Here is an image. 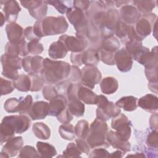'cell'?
Listing matches in <instances>:
<instances>
[{"label": "cell", "mask_w": 158, "mask_h": 158, "mask_svg": "<svg viewBox=\"0 0 158 158\" xmlns=\"http://www.w3.org/2000/svg\"><path fill=\"white\" fill-rule=\"evenodd\" d=\"M70 70L71 66L67 62L46 58L43 60V68L41 75L44 82L58 84L69 76Z\"/></svg>", "instance_id": "obj_1"}, {"label": "cell", "mask_w": 158, "mask_h": 158, "mask_svg": "<svg viewBox=\"0 0 158 158\" xmlns=\"http://www.w3.org/2000/svg\"><path fill=\"white\" fill-rule=\"evenodd\" d=\"M33 27L36 36L41 38L44 36L65 33L68 28V23L63 16L47 17L37 20Z\"/></svg>", "instance_id": "obj_2"}, {"label": "cell", "mask_w": 158, "mask_h": 158, "mask_svg": "<svg viewBox=\"0 0 158 158\" xmlns=\"http://www.w3.org/2000/svg\"><path fill=\"white\" fill-rule=\"evenodd\" d=\"M107 125L105 121L96 118L91 124L86 141L91 148H106L109 146L107 141Z\"/></svg>", "instance_id": "obj_3"}, {"label": "cell", "mask_w": 158, "mask_h": 158, "mask_svg": "<svg viewBox=\"0 0 158 158\" xmlns=\"http://www.w3.org/2000/svg\"><path fill=\"white\" fill-rule=\"evenodd\" d=\"M2 124L5 125L12 131L20 134L27 131L31 125L30 118L26 115H9L3 118Z\"/></svg>", "instance_id": "obj_4"}, {"label": "cell", "mask_w": 158, "mask_h": 158, "mask_svg": "<svg viewBox=\"0 0 158 158\" xmlns=\"http://www.w3.org/2000/svg\"><path fill=\"white\" fill-rule=\"evenodd\" d=\"M131 122L123 114H119L114 117L111 127L116 130V135L123 141H128L131 135Z\"/></svg>", "instance_id": "obj_5"}, {"label": "cell", "mask_w": 158, "mask_h": 158, "mask_svg": "<svg viewBox=\"0 0 158 158\" xmlns=\"http://www.w3.org/2000/svg\"><path fill=\"white\" fill-rule=\"evenodd\" d=\"M156 19V14L148 13L144 14L143 17L137 21L135 30L141 40L151 33L156 22H157Z\"/></svg>", "instance_id": "obj_6"}, {"label": "cell", "mask_w": 158, "mask_h": 158, "mask_svg": "<svg viewBox=\"0 0 158 158\" xmlns=\"http://www.w3.org/2000/svg\"><path fill=\"white\" fill-rule=\"evenodd\" d=\"M157 47L155 46L150 52L146 47L143 46L139 52L133 58L146 69H152L157 67Z\"/></svg>", "instance_id": "obj_7"}, {"label": "cell", "mask_w": 158, "mask_h": 158, "mask_svg": "<svg viewBox=\"0 0 158 158\" xmlns=\"http://www.w3.org/2000/svg\"><path fill=\"white\" fill-rule=\"evenodd\" d=\"M81 85L89 88H94L95 85L98 84L101 79V73L99 69L94 66L84 67L81 70Z\"/></svg>", "instance_id": "obj_8"}, {"label": "cell", "mask_w": 158, "mask_h": 158, "mask_svg": "<svg viewBox=\"0 0 158 158\" xmlns=\"http://www.w3.org/2000/svg\"><path fill=\"white\" fill-rule=\"evenodd\" d=\"M20 3L24 7L27 8L30 15L38 20H41L46 14L48 6L46 1H24Z\"/></svg>", "instance_id": "obj_9"}, {"label": "cell", "mask_w": 158, "mask_h": 158, "mask_svg": "<svg viewBox=\"0 0 158 158\" xmlns=\"http://www.w3.org/2000/svg\"><path fill=\"white\" fill-rule=\"evenodd\" d=\"M59 41H61L68 51L72 52H80L84 51L87 46V41L85 39H81L68 35H62Z\"/></svg>", "instance_id": "obj_10"}, {"label": "cell", "mask_w": 158, "mask_h": 158, "mask_svg": "<svg viewBox=\"0 0 158 158\" xmlns=\"http://www.w3.org/2000/svg\"><path fill=\"white\" fill-rule=\"evenodd\" d=\"M43 60L42 57L38 56H27L22 59V66L28 74H38L43 70Z\"/></svg>", "instance_id": "obj_11"}, {"label": "cell", "mask_w": 158, "mask_h": 158, "mask_svg": "<svg viewBox=\"0 0 158 158\" xmlns=\"http://www.w3.org/2000/svg\"><path fill=\"white\" fill-rule=\"evenodd\" d=\"M23 144V141L22 136L13 137L7 141L3 146L1 152V158L16 156L18 152L22 149Z\"/></svg>", "instance_id": "obj_12"}, {"label": "cell", "mask_w": 158, "mask_h": 158, "mask_svg": "<svg viewBox=\"0 0 158 158\" xmlns=\"http://www.w3.org/2000/svg\"><path fill=\"white\" fill-rule=\"evenodd\" d=\"M115 63L118 70L123 72H127L131 70L133 65V58L127 52L125 49H121L114 55Z\"/></svg>", "instance_id": "obj_13"}, {"label": "cell", "mask_w": 158, "mask_h": 158, "mask_svg": "<svg viewBox=\"0 0 158 158\" xmlns=\"http://www.w3.org/2000/svg\"><path fill=\"white\" fill-rule=\"evenodd\" d=\"M120 18L122 19L125 23H128L130 25L133 24L139 19L141 14L135 6L125 4L119 11Z\"/></svg>", "instance_id": "obj_14"}, {"label": "cell", "mask_w": 158, "mask_h": 158, "mask_svg": "<svg viewBox=\"0 0 158 158\" xmlns=\"http://www.w3.org/2000/svg\"><path fill=\"white\" fill-rule=\"evenodd\" d=\"M49 103L45 101H37L33 103L28 116L33 120L44 118L49 114Z\"/></svg>", "instance_id": "obj_15"}, {"label": "cell", "mask_w": 158, "mask_h": 158, "mask_svg": "<svg viewBox=\"0 0 158 158\" xmlns=\"http://www.w3.org/2000/svg\"><path fill=\"white\" fill-rule=\"evenodd\" d=\"M27 44L24 40L17 43L9 42L4 48L5 54L14 57L25 56L29 53Z\"/></svg>", "instance_id": "obj_16"}, {"label": "cell", "mask_w": 158, "mask_h": 158, "mask_svg": "<svg viewBox=\"0 0 158 158\" xmlns=\"http://www.w3.org/2000/svg\"><path fill=\"white\" fill-rule=\"evenodd\" d=\"M49 114L51 116L57 117L66 107L67 101L65 96L58 94L49 101Z\"/></svg>", "instance_id": "obj_17"}, {"label": "cell", "mask_w": 158, "mask_h": 158, "mask_svg": "<svg viewBox=\"0 0 158 158\" xmlns=\"http://www.w3.org/2000/svg\"><path fill=\"white\" fill-rule=\"evenodd\" d=\"M120 113V108L112 102L109 104L103 109L98 108L96 109V118L103 121H106L112 117H115Z\"/></svg>", "instance_id": "obj_18"}, {"label": "cell", "mask_w": 158, "mask_h": 158, "mask_svg": "<svg viewBox=\"0 0 158 158\" xmlns=\"http://www.w3.org/2000/svg\"><path fill=\"white\" fill-rule=\"evenodd\" d=\"M6 31L10 43H17L24 40V30L21 26L15 22L8 23L6 27Z\"/></svg>", "instance_id": "obj_19"}, {"label": "cell", "mask_w": 158, "mask_h": 158, "mask_svg": "<svg viewBox=\"0 0 158 158\" xmlns=\"http://www.w3.org/2000/svg\"><path fill=\"white\" fill-rule=\"evenodd\" d=\"M3 11L5 14V19L8 22H14L17 18L19 12L21 10L19 4L15 1H3Z\"/></svg>", "instance_id": "obj_20"}, {"label": "cell", "mask_w": 158, "mask_h": 158, "mask_svg": "<svg viewBox=\"0 0 158 158\" xmlns=\"http://www.w3.org/2000/svg\"><path fill=\"white\" fill-rule=\"evenodd\" d=\"M107 141L114 148L126 152L130 151L131 145L128 141H123L119 138L115 131L110 130L107 133Z\"/></svg>", "instance_id": "obj_21"}, {"label": "cell", "mask_w": 158, "mask_h": 158, "mask_svg": "<svg viewBox=\"0 0 158 158\" xmlns=\"http://www.w3.org/2000/svg\"><path fill=\"white\" fill-rule=\"evenodd\" d=\"M158 98L156 96L148 94L141 97L138 101V105L143 109L153 112L157 110Z\"/></svg>", "instance_id": "obj_22"}, {"label": "cell", "mask_w": 158, "mask_h": 158, "mask_svg": "<svg viewBox=\"0 0 158 158\" xmlns=\"http://www.w3.org/2000/svg\"><path fill=\"white\" fill-rule=\"evenodd\" d=\"M97 96L91 89L80 85L77 91V97L87 104H95Z\"/></svg>", "instance_id": "obj_23"}, {"label": "cell", "mask_w": 158, "mask_h": 158, "mask_svg": "<svg viewBox=\"0 0 158 158\" xmlns=\"http://www.w3.org/2000/svg\"><path fill=\"white\" fill-rule=\"evenodd\" d=\"M68 50L64 44L60 41L52 43L49 46L48 53L51 58L54 59H62L65 57Z\"/></svg>", "instance_id": "obj_24"}, {"label": "cell", "mask_w": 158, "mask_h": 158, "mask_svg": "<svg viewBox=\"0 0 158 158\" xmlns=\"http://www.w3.org/2000/svg\"><path fill=\"white\" fill-rule=\"evenodd\" d=\"M98 50L91 48L82 52L81 62L87 66H94L99 62Z\"/></svg>", "instance_id": "obj_25"}, {"label": "cell", "mask_w": 158, "mask_h": 158, "mask_svg": "<svg viewBox=\"0 0 158 158\" xmlns=\"http://www.w3.org/2000/svg\"><path fill=\"white\" fill-rule=\"evenodd\" d=\"M137 101V98L134 96H125L118 100L116 102L115 105L119 108H122L126 111L130 112L135 110L136 109L138 106Z\"/></svg>", "instance_id": "obj_26"}, {"label": "cell", "mask_w": 158, "mask_h": 158, "mask_svg": "<svg viewBox=\"0 0 158 158\" xmlns=\"http://www.w3.org/2000/svg\"><path fill=\"white\" fill-rule=\"evenodd\" d=\"M2 67H9L14 69H20L22 66V59L19 57H14L6 54L1 56V59Z\"/></svg>", "instance_id": "obj_27"}, {"label": "cell", "mask_w": 158, "mask_h": 158, "mask_svg": "<svg viewBox=\"0 0 158 158\" xmlns=\"http://www.w3.org/2000/svg\"><path fill=\"white\" fill-rule=\"evenodd\" d=\"M100 87L102 93L104 94H110L117 91L118 88V81L114 77H106L102 80L100 84Z\"/></svg>", "instance_id": "obj_28"}, {"label": "cell", "mask_w": 158, "mask_h": 158, "mask_svg": "<svg viewBox=\"0 0 158 158\" xmlns=\"http://www.w3.org/2000/svg\"><path fill=\"white\" fill-rule=\"evenodd\" d=\"M69 100L68 109L70 112L76 117H81L85 112V106L78 97L70 98Z\"/></svg>", "instance_id": "obj_29"}, {"label": "cell", "mask_w": 158, "mask_h": 158, "mask_svg": "<svg viewBox=\"0 0 158 158\" xmlns=\"http://www.w3.org/2000/svg\"><path fill=\"white\" fill-rule=\"evenodd\" d=\"M34 135L41 139H48L51 135V131L49 127L43 122H36L33 125Z\"/></svg>", "instance_id": "obj_30"}, {"label": "cell", "mask_w": 158, "mask_h": 158, "mask_svg": "<svg viewBox=\"0 0 158 158\" xmlns=\"http://www.w3.org/2000/svg\"><path fill=\"white\" fill-rule=\"evenodd\" d=\"M120 42L112 35L105 38L104 40L102 41L99 49H102L105 51L114 53L120 48Z\"/></svg>", "instance_id": "obj_31"}, {"label": "cell", "mask_w": 158, "mask_h": 158, "mask_svg": "<svg viewBox=\"0 0 158 158\" xmlns=\"http://www.w3.org/2000/svg\"><path fill=\"white\" fill-rule=\"evenodd\" d=\"M36 148L41 157H52L57 154L54 146L48 143L38 141L36 144Z\"/></svg>", "instance_id": "obj_32"}, {"label": "cell", "mask_w": 158, "mask_h": 158, "mask_svg": "<svg viewBox=\"0 0 158 158\" xmlns=\"http://www.w3.org/2000/svg\"><path fill=\"white\" fill-rule=\"evenodd\" d=\"M14 85L16 89L19 91L27 92L30 90L31 88V79L28 75L22 74L14 81Z\"/></svg>", "instance_id": "obj_33"}, {"label": "cell", "mask_w": 158, "mask_h": 158, "mask_svg": "<svg viewBox=\"0 0 158 158\" xmlns=\"http://www.w3.org/2000/svg\"><path fill=\"white\" fill-rule=\"evenodd\" d=\"M75 132L78 138L86 139L89 132L88 122L85 120L78 121L75 127Z\"/></svg>", "instance_id": "obj_34"}, {"label": "cell", "mask_w": 158, "mask_h": 158, "mask_svg": "<svg viewBox=\"0 0 158 158\" xmlns=\"http://www.w3.org/2000/svg\"><path fill=\"white\" fill-rule=\"evenodd\" d=\"M59 132L60 136L66 140H73L75 138V127L69 123L63 124L59 128Z\"/></svg>", "instance_id": "obj_35"}, {"label": "cell", "mask_w": 158, "mask_h": 158, "mask_svg": "<svg viewBox=\"0 0 158 158\" xmlns=\"http://www.w3.org/2000/svg\"><path fill=\"white\" fill-rule=\"evenodd\" d=\"M143 48L142 42L139 40H131L125 43V50L133 58Z\"/></svg>", "instance_id": "obj_36"}, {"label": "cell", "mask_w": 158, "mask_h": 158, "mask_svg": "<svg viewBox=\"0 0 158 158\" xmlns=\"http://www.w3.org/2000/svg\"><path fill=\"white\" fill-rule=\"evenodd\" d=\"M20 103L19 106V112L21 115H26L28 116L30 109L32 106L33 98L31 95H27L26 97H21L19 98Z\"/></svg>", "instance_id": "obj_37"}, {"label": "cell", "mask_w": 158, "mask_h": 158, "mask_svg": "<svg viewBox=\"0 0 158 158\" xmlns=\"http://www.w3.org/2000/svg\"><path fill=\"white\" fill-rule=\"evenodd\" d=\"M139 12L148 14L152 11L155 7V1H133Z\"/></svg>", "instance_id": "obj_38"}, {"label": "cell", "mask_w": 158, "mask_h": 158, "mask_svg": "<svg viewBox=\"0 0 158 158\" xmlns=\"http://www.w3.org/2000/svg\"><path fill=\"white\" fill-rule=\"evenodd\" d=\"M46 3L51 4L54 6L60 14H65L68 12V10L72 7L71 1H46Z\"/></svg>", "instance_id": "obj_39"}, {"label": "cell", "mask_w": 158, "mask_h": 158, "mask_svg": "<svg viewBox=\"0 0 158 158\" xmlns=\"http://www.w3.org/2000/svg\"><path fill=\"white\" fill-rule=\"evenodd\" d=\"M81 152L78 148L76 143H69L65 150L63 152V157H80Z\"/></svg>", "instance_id": "obj_40"}, {"label": "cell", "mask_w": 158, "mask_h": 158, "mask_svg": "<svg viewBox=\"0 0 158 158\" xmlns=\"http://www.w3.org/2000/svg\"><path fill=\"white\" fill-rule=\"evenodd\" d=\"M99 59L106 64L107 65H114L115 63V58L114 54L113 52H110L107 51H105L102 49H99L98 50Z\"/></svg>", "instance_id": "obj_41"}, {"label": "cell", "mask_w": 158, "mask_h": 158, "mask_svg": "<svg viewBox=\"0 0 158 158\" xmlns=\"http://www.w3.org/2000/svg\"><path fill=\"white\" fill-rule=\"evenodd\" d=\"M36 149L31 146H25L20 150L19 157H41Z\"/></svg>", "instance_id": "obj_42"}, {"label": "cell", "mask_w": 158, "mask_h": 158, "mask_svg": "<svg viewBox=\"0 0 158 158\" xmlns=\"http://www.w3.org/2000/svg\"><path fill=\"white\" fill-rule=\"evenodd\" d=\"M20 101L15 98H11L7 99L4 103V109L10 113L19 112Z\"/></svg>", "instance_id": "obj_43"}, {"label": "cell", "mask_w": 158, "mask_h": 158, "mask_svg": "<svg viewBox=\"0 0 158 158\" xmlns=\"http://www.w3.org/2000/svg\"><path fill=\"white\" fill-rule=\"evenodd\" d=\"M28 75L30 76L31 79L30 91H40L42 88L44 83V81L43 80L42 78H40L38 75V74H34V75L28 74Z\"/></svg>", "instance_id": "obj_44"}, {"label": "cell", "mask_w": 158, "mask_h": 158, "mask_svg": "<svg viewBox=\"0 0 158 158\" xmlns=\"http://www.w3.org/2000/svg\"><path fill=\"white\" fill-rule=\"evenodd\" d=\"M128 25L124 22H120L117 29L115 31L116 36L122 40L123 43H126L128 41L127 38Z\"/></svg>", "instance_id": "obj_45"}, {"label": "cell", "mask_w": 158, "mask_h": 158, "mask_svg": "<svg viewBox=\"0 0 158 158\" xmlns=\"http://www.w3.org/2000/svg\"><path fill=\"white\" fill-rule=\"evenodd\" d=\"M27 47L28 52L31 54H39L43 51V46L39 42V40L30 41L28 43Z\"/></svg>", "instance_id": "obj_46"}, {"label": "cell", "mask_w": 158, "mask_h": 158, "mask_svg": "<svg viewBox=\"0 0 158 158\" xmlns=\"http://www.w3.org/2000/svg\"><path fill=\"white\" fill-rule=\"evenodd\" d=\"M0 83H1V93L2 96L9 94L15 88L14 82L10 80H7L6 79H3L2 78H1Z\"/></svg>", "instance_id": "obj_47"}, {"label": "cell", "mask_w": 158, "mask_h": 158, "mask_svg": "<svg viewBox=\"0 0 158 158\" xmlns=\"http://www.w3.org/2000/svg\"><path fill=\"white\" fill-rule=\"evenodd\" d=\"M58 94V92L56 88L51 85L45 86L43 90V97L48 101L51 100L54 97Z\"/></svg>", "instance_id": "obj_48"}, {"label": "cell", "mask_w": 158, "mask_h": 158, "mask_svg": "<svg viewBox=\"0 0 158 158\" xmlns=\"http://www.w3.org/2000/svg\"><path fill=\"white\" fill-rule=\"evenodd\" d=\"M57 120L63 124L69 123L73 118V114L70 112L68 107L65 108L57 117Z\"/></svg>", "instance_id": "obj_49"}, {"label": "cell", "mask_w": 158, "mask_h": 158, "mask_svg": "<svg viewBox=\"0 0 158 158\" xmlns=\"http://www.w3.org/2000/svg\"><path fill=\"white\" fill-rule=\"evenodd\" d=\"M69 81L72 82H78L81 80V70H79L77 66L72 65L70 73L69 75Z\"/></svg>", "instance_id": "obj_50"}, {"label": "cell", "mask_w": 158, "mask_h": 158, "mask_svg": "<svg viewBox=\"0 0 158 158\" xmlns=\"http://www.w3.org/2000/svg\"><path fill=\"white\" fill-rule=\"evenodd\" d=\"M147 144L151 148H157V143H158V136L157 130H153L148 136Z\"/></svg>", "instance_id": "obj_51"}, {"label": "cell", "mask_w": 158, "mask_h": 158, "mask_svg": "<svg viewBox=\"0 0 158 158\" xmlns=\"http://www.w3.org/2000/svg\"><path fill=\"white\" fill-rule=\"evenodd\" d=\"M2 74L5 77L14 81L19 76L18 75V70L9 67H2Z\"/></svg>", "instance_id": "obj_52"}, {"label": "cell", "mask_w": 158, "mask_h": 158, "mask_svg": "<svg viewBox=\"0 0 158 158\" xmlns=\"http://www.w3.org/2000/svg\"><path fill=\"white\" fill-rule=\"evenodd\" d=\"M109 152L104 148H95L89 154V157H109Z\"/></svg>", "instance_id": "obj_53"}, {"label": "cell", "mask_w": 158, "mask_h": 158, "mask_svg": "<svg viewBox=\"0 0 158 158\" xmlns=\"http://www.w3.org/2000/svg\"><path fill=\"white\" fill-rule=\"evenodd\" d=\"M145 73L149 83H157V67L152 69H146Z\"/></svg>", "instance_id": "obj_54"}, {"label": "cell", "mask_w": 158, "mask_h": 158, "mask_svg": "<svg viewBox=\"0 0 158 158\" xmlns=\"http://www.w3.org/2000/svg\"><path fill=\"white\" fill-rule=\"evenodd\" d=\"M75 143H76L78 148L79 149V150L81 152H84L86 154L89 153L91 148H90L89 144L88 143L87 141H86V139L78 138L75 140Z\"/></svg>", "instance_id": "obj_55"}, {"label": "cell", "mask_w": 158, "mask_h": 158, "mask_svg": "<svg viewBox=\"0 0 158 158\" xmlns=\"http://www.w3.org/2000/svg\"><path fill=\"white\" fill-rule=\"evenodd\" d=\"M24 36L28 40H40V38L36 36L33 30V27H28L24 30Z\"/></svg>", "instance_id": "obj_56"}, {"label": "cell", "mask_w": 158, "mask_h": 158, "mask_svg": "<svg viewBox=\"0 0 158 158\" xmlns=\"http://www.w3.org/2000/svg\"><path fill=\"white\" fill-rule=\"evenodd\" d=\"M81 56L82 52H72L70 56V60L72 64L76 66H81L82 65L81 62Z\"/></svg>", "instance_id": "obj_57"}, {"label": "cell", "mask_w": 158, "mask_h": 158, "mask_svg": "<svg viewBox=\"0 0 158 158\" xmlns=\"http://www.w3.org/2000/svg\"><path fill=\"white\" fill-rule=\"evenodd\" d=\"M73 7L78 8L81 10H86L89 7L91 1H74Z\"/></svg>", "instance_id": "obj_58"}, {"label": "cell", "mask_w": 158, "mask_h": 158, "mask_svg": "<svg viewBox=\"0 0 158 158\" xmlns=\"http://www.w3.org/2000/svg\"><path fill=\"white\" fill-rule=\"evenodd\" d=\"M109 101L107 100L106 96L103 95H99V96H97L95 104L98 106V108L103 109L109 104Z\"/></svg>", "instance_id": "obj_59"}, {"label": "cell", "mask_w": 158, "mask_h": 158, "mask_svg": "<svg viewBox=\"0 0 158 158\" xmlns=\"http://www.w3.org/2000/svg\"><path fill=\"white\" fill-rule=\"evenodd\" d=\"M150 127L152 130H157V114L156 113L151 115L149 120Z\"/></svg>", "instance_id": "obj_60"}, {"label": "cell", "mask_w": 158, "mask_h": 158, "mask_svg": "<svg viewBox=\"0 0 158 158\" xmlns=\"http://www.w3.org/2000/svg\"><path fill=\"white\" fill-rule=\"evenodd\" d=\"M109 157H122V152L120 150L118 151H116L114 152H112V154H109Z\"/></svg>", "instance_id": "obj_61"}, {"label": "cell", "mask_w": 158, "mask_h": 158, "mask_svg": "<svg viewBox=\"0 0 158 158\" xmlns=\"http://www.w3.org/2000/svg\"><path fill=\"white\" fill-rule=\"evenodd\" d=\"M1 19H2V22H1V26L3 25V23H4V21L6 19H4V16H3V14H2V12H1Z\"/></svg>", "instance_id": "obj_62"}]
</instances>
